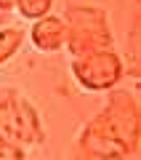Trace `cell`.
<instances>
[{"label": "cell", "instance_id": "9", "mask_svg": "<svg viewBox=\"0 0 141 160\" xmlns=\"http://www.w3.org/2000/svg\"><path fill=\"white\" fill-rule=\"evenodd\" d=\"M13 93H16V91H13V88H0V107H3V104H6L8 99L13 96Z\"/></svg>", "mask_w": 141, "mask_h": 160}, {"label": "cell", "instance_id": "5", "mask_svg": "<svg viewBox=\"0 0 141 160\" xmlns=\"http://www.w3.org/2000/svg\"><path fill=\"white\" fill-rule=\"evenodd\" d=\"M32 46L37 48V51H59V48H64V43H67V27H64L61 16H43L37 19V22L32 24Z\"/></svg>", "mask_w": 141, "mask_h": 160}, {"label": "cell", "instance_id": "7", "mask_svg": "<svg viewBox=\"0 0 141 160\" xmlns=\"http://www.w3.org/2000/svg\"><path fill=\"white\" fill-rule=\"evenodd\" d=\"M53 0H19V13H22L24 19H32V22H37V19L48 16V11H51Z\"/></svg>", "mask_w": 141, "mask_h": 160}, {"label": "cell", "instance_id": "6", "mask_svg": "<svg viewBox=\"0 0 141 160\" xmlns=\"http://www.w3.org/2000/svg\"><path fill=\"white\" fill-rule=\"evenodd\" d=\"M22 40H24V29L22 27H3L0 29V64H6L13 53L22 48Z\"/></svg>", "mask_w": 141, "mask_h": 160}, {"label": "cell", "instance_id": "1", "mask_svg": "<svg viewBox=\"0 0 141 160\" xmlns=\"http://www.w3.org/2000/svg\"><path fill=\"white\" fill-rule=\"evenodd\" d=\"M141 133L139 102L130 91H112L107 107L83 128L77 147L99 160H123L136 152Z\"/></svg>", "mask_w": 141, "mask_h": 160}, {"label": "cell", "instance_id": "3", "mask_svg": "<svg viewBox=\"0 0 141 160\" xmlns=\"http://www.w3.org/2000/svg\"><path fill=\"white\" fill-rule=\"evenodd\" d=\"M43 139H45V128L35 104L27 102L16 91L0 107V142L24 152L29 147H37Z\"/></svg>", "mask_w": 141, "mask_h": 160}, {"label": "cell", "instance_id": "2", "mask_svg": "<svg viewBox=\"0 0 141 160\" xmlns=\"http://www.w3.org/2000/svg\"><path fill=\"white\" fill-rule=\"evenodd\" d=\"M67 27V43L72 59L90 56L99 51H112V29L109 19L96 6H72L61 16Z\"/></svg>", "mask_w": 141, "mask_h": 160}, {"label": "cell", "instance_id": "8", "mask_svg": "<svg viewBox=\"0 0 141 160\" xmlns=\"http://www.w3.org/2000/svg\"><path fill=\"white\" fill-rule=\"evenodd\" d=\"M0 160H24V152L11 144H3L0 142Z\"/></svg>", "mask_w": 141, "mask_h": 160}, {"label": "cell", "instance_id": "4", "mask_svg": "<svg viewBox=\"0 0 141 160\" xmlns=\"http://www.w3.org/2000/svg\"><path fill=\"white\" fill-rule=\"evenodd\" d=\"M72 75L88 91H112L123 80L125 67L114 51H99L90 56L72 59Z\"/></svg>", "mask_w": 141, "mask_h": 160}, {"label": "cell", "instance_id": "10", "mask_svg": "<svg viewBox=\"0 0 141 160\" xmlns=\"http://www.w3.org/2000/svg\"><path fill=\"white\" fill-rule=\"evenodd\" d=\"M19 6V0H0V11H13Z\"/></svg>", "mask_w": 141, "mask_h": 160}]
</instances>
